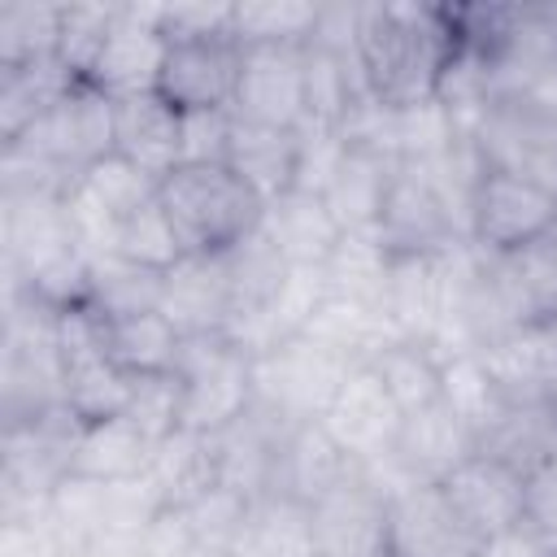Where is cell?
Segmentation results:
<instances>
[{"label": "cell", "instance_id": "obj_37", "mask_svg": "<svg viewBox=\"0 0 557 557\" xmlns=\"http://www.w3.org/2000/svg\"><path fill=\"white\" fill-rule=\"evenodd\" d=\"M165 44L187 39H235V4H157Z\"/></svg>", "mask_w": 557, "mask_h": 557}, {"label": "cell", "instance_id": "obj_44", "mask_svg": "<svg viewBox=\"0 0 557 557\" xmlns=\"http://www.w3.org/2000/svg\"><path fill=\"white\" fill-rule=\"evenodd\" d=\"M213 557H239V553H213Z\"/></svg>", "mask_w": 557, "mask_h": 557}, {"label": "cell", "instance_id": "obj_39", "mask_svg": "<svg viewBox=\"0 0 557 557\" xmlns=\"http://www.w3.org/2000/svg\"><path fill=\"white\" fill-rule=\"evenodd\" d=\"M144 557H209L187 505H157L139 531Z\"/></svg>", "mask_w": 557, "mask_h": 557}, {"label": "cell", "instance_id": "obj_9", "mask_svg": "<svg viewBox=\"0 0 557 557\" xmlns=\"http://www.w3.org/2000/svg\"><path fill=\"white\" fill-rule=\"evenodd\" d=\"M374 239L383 244L387 257H435V252L466 244L457 218L413 165H396Z\"/></svg>", "mask_w": 557, "mask_h": 557}, {"label": "cell", "instance_id": "obj_15", "mask_svg": "<svg viewBox=\"0 0 557 557\" xmlns=\"http://www.w3.org/2000/svg\"><path fill=\"white\" fill-rule=\"evenodd\" d=\"M474 435L470 426L448 409V400L440 396L435 405L418 409L405 418L396 453L387 466L370 470L374 479H418V483H440L457 461H466L474 453Z\"/></svg>", "mask_w": 557, "mask_h": 557}, {"label": "cell", "instance_id": "obj_35", "mask_svg": "<svg viewBox=\"0 0 557 557\" xmlns=\"http://www.w3.org/2000/svg\"><path fill=\"white\" fill-rule=\"evenodd\" d=\"M126 418H135L152 440H165L170 431H178L183 426V387H178V374L135 379Z\"/></svg>", "mask_w": 557, "mask_h": 557}, {"label": "cell", "instance_id": "obj_3", "mask_svg": "<svg viewBox=\"0 0 557 557\" xmlns=\"http://www.w3.org/2000/svg\"><path fill=\"white\" fill-rule=\"evenodd\" d=\"M352 366H361V361L344 357L339 348H331L305 331V335L278 339L252 357V392H257L261 409L278 413L292 426L318 422L326 413V405L335 400V392L344 387Z\"/></svg>", "mask_w": 557, "mask_h": 557}, {"label": "cell", "instance_id": "obj_27", "mask_svg": "<svg viewBox=\"0 0 557 557\" xmlns=\"http://www.w3.org/2000/svg\"><path fill=\"white\" fill-rule=\"evenodd\" d=\"M83 78L61 61H35L17 70H0V144L26 135L52 104H61Z\"/></svg>", "mask_w": 557, "mask_h": 557}, {"label": "cell", "instance_id": "obj_6", "mask_svg": "<svg viewBox=\"0 0 557 557\" xmlns=\"http://www.w3.org/2000/svg\"><path fill=\"white\" fill-rule=\"evenodd\" d=\"M48 165H57L70 183L100 157L117 152V109L113 96H104L91 83H78L61 104H52L26 135L9 139Z\"/></svg>", "mask_w": 557, "mask_h": 557}, {"label": "cell", "instance_id": "obj_1", "mask_svg": "<svg viewBox=\"0 0 557 557\" xmlns=\"http://www.w3.org/2000/svg\"><path fill=\"white\" fill-rule=\"evenodd\" d=\"M453 48L457 26L448 4H361L357 65L370 100L387 109L435 100Z\"/></svg>", "mask_w": 557, "mask_h": 557}, {"label": "cell", "instance_id": "obj_40", "mask_svg": "<svg viewBox=\"0 0 557 557\" xmlns=\"http://www.w3.org/2000/svg\"><path fill=\"white\" fill-rule=\"evenodd\" d=\"M522 518L557 548V448L522 474Z\"/></svg>", "mask_w": 557, "mask_h": 557}, {"label": "cell", "instance_id": "obj_23", "mask_svg": "<svg viewBox=\"0 0 557 557\" xmlns=\"http://www.w3.org/2000/svg\"><path fill=\"white\" fill-rule=\"evenodd\" d=\"M117 109V152L148 170L157 183L178 170V109L165 104L157 91L122 96Z\"/></svg>", "mask_w": 557, "mask_h": 557}, {"label": "cell", "instance_id": "obj_31", "mask_svg": "<svg viewBox=\"0 0 557 557\" xmlns=\"http://www.w3.org/2000/svg\"><path fill=\"white\" fill-rule=\"evenodd\" d=\"M65 191H74L78 200H87L91 209H100L104 218H113L122 226V218H131L139 205H148L157 196V178L148 170H139L131 157L109 152V157L91 161Z\"/></svg>", "mask_w": 557, "mask_h": 557}, {"label": "cell", "instance_id": "obj_30", "mask_svg": "<svg viewBox=\"0 0 557 557\" xmlns=\"http://www.w3.org/2000/svg\"><path fill=\"white\" fill-rule=\"evenodd\" d=\"M61 26H65V4H35V0L0 4V70L61 57Z\"/></svg>", "mask_w": 557, "mask_h": 557}, {"label": "cell", "instance_id": "obj_29", "mask_svg": "<svg viewBox=\"0 0 557 557\" xmlns=\"http://www.w3.org/2000/svg\"><path fill=\"white\" fill-rule=\"evenodd\" d=\"M366 366L379 374V383L387 387V396L400 405L405 418L435 405L444 392V361L413 339H396V344L379 348Z\"/></svg>", "mask_w": 557, "mask_h": 557}, {"label": "cell", "instance_id": "obj_19", "mask_svg": "<svg viewBox=\"0 0 557 557\" xmlns=\"http://www.w3.org/2000/svg\"><path fill=\"white\" fill-rule=\"evenodd\" d=\"M226 165L270 205L283 191L296 187V165H300V131L248 122L231 113V144H226Z\"/></svg>", "mask_w": 557, "mask_h": 557}, {"label": "cell", "instance_id": "obj_5", "mask_svg": "<svg viewBox=\"0 0 557 557\" xmlns=\"http://www.w3.org/2000/svg\"><path fill=\"white\" fill-rule=\"evenodd\" d=\"M557 226V191L513 174V170H496L487 165L479 174V187L470 196V248L483 257H500V252H518L535 239H544Z\"/></svg>", "mask_w": 557, "mask_h": 557}, {"label": "cell", "instance_id": "obj_32", "mask_svg": "<svg viewBox=\"0 0 557 557\" xmlns=\"http://www.w3.org/2000/svg\"><path fill=\"white\" fill-rule=\"evenodd\" d=\"M318 0H244L235 4V44H309L318 30Z\"/></svg>", "mask_w": 557, "mask_h": 557}, {"label": "cell", "instance_id": "obj_28", "mask_svg": "<svg viewBox=\"0 0 557 557\" xmlns=\"http://www.w3.org/2000/svg\"><path fill=\"white\" fill-rule=\"evenodd\" d=\"M440 396H444L448 409L470 426L474 444H483V435H487V431L505 418V409H509V396H505L500 383L492 379V370H487V361H483L479 348L457 352V357L444 361V392H440Z\"/></svg>", "mask_w": 557, "mask_h": 557}, {"label": "cell", "instance_id": "obj_21", "mask_svg": "<svg viewBox=\"0 0 557 557\" xmlns=\"http://www.w3.org/2000/svg\"><path fill=\"white\" fill-rule=\"evenodd\" d=\"M157 453V440L135 422V418H109V422H91L74 431L70 444V474L83 479H100V483H126V479H144L148 461Z\"/></svg>", "mask_w": 557, "mask_h": 557}, {"label": "cell", "instance_id": "obj_2", "mask_svg": "<svg viewBox=\"0 0 557 557\" xmlns=\"http://www.w3.org/2000/svg\"><path fill=\"white\" fill-rule=\"evenodd\" d=\"M157 200L170 213L178 239L196 257H222L244 244L265 213V200L222 165H178L157 183Z\"/></svg>", "mask_w": 557, "mask_h": 557}, {"label": "cell", "instance_id": "obj_8", "mask_svg": "<svg viewBox=\"0 0 557 557\" xmlns=\"http://www.w3.org/2000/svg\"><path fill=\"white\" fill-rule=\"evenodd\" d=\"M326 426V435L361 466V470H379L392 461L405 413L400 405L387 396V387L379 383V374L361 361L348 370L344 387L335 392V400L326 405V413L318 418Z\"/></svg>", "mask_w": 557, "mask_h": 557}, {"label": "cell", "instance_id": "obj_42", "mask_svg": "<svg viewBox=\"0 0 557 557\" xmlns=\"http://www.w3.org/2000/svg\"><path fill=\"white\" fill-rule=\"evenodd\" d=\"M74 557H144V544L139 535H104V540L83 544Z\"/></svg>", "mask_w": 557, "mask_h": 557}, {"label": "cell", "instance_id": "obj_12", "mask_svg": "<svg viewBox=\"0 0 557 557\" xmlns=\"http://www.w3.org/2000/svg\"><path fill=\"white\" fill-rule=\"evenodd\" d=\"M161 61H165V35L157 26V4H117L113 26L83 83L100 87L113 100L157 91Z\"/></svg>", "mask_w": 557, "mask_h": 557}, {"label": "cell", "instance_id": "obj_33", "mask_svg": "<svg viewBox=\"0 0 557 557\" xmlns=\"http://www.w3.org/2000/svg\"><path fill=\"white\" fill-rule=\"evenodd\" d=\"M87 300L104 313V318H122V313H144L157 309L161 300V274L117 257V252H100L91 257V292Z\"/></svg>", "mask_w": 557, "mask_h": 557}, {"label": "cell", "instance_id": "obj_25", "mask_svg": "<svg viewBox=\"0 0 557 557\" xmlns=\"http://www.w3.org/2000/svg\"><path fill=\"white\" fill-rule=\"evenodd\" d=\"M100 318H104V313H100ZM100 339H104V352H109L131 379L174 374L178 348H183L178 326H174L161 309L104 318V322H100Z\"/></svg>", "mask_w": 557, "mask_h": 557}, {"label": "cell", "instance_id": "obj_22", "mask_svg": "<svg viewBox=\"0 0 557 557\" xmlns=\"http://www.w3.org/2000/svg\"><path fill=\"white\" fill-rule=\"evenodd\" d=\"M361 466L326 435L322 422H300L287 431L283 440V457H278V483L274 492L313 505L318 496H326L331 487H339L344 479H352Z\"/></svg>", "mask_w": 557, "mask_h": 557}, {"label": "cell", "instance_id": "obj_36", "mask_svg": "<svg viewBox=\"0 0 557 557\" xmlns=\"http://www.w3.org/2000/svg\"><path fill=\"white\" fill-rule=\"evenodd\" d=\"M117 4H65V26H61V61L87 78L109 26H113Z\"/></svg>", "mask_w": 557, "mask_h": 557}, {"label": "cell", "instance_id": "obj_11", "mask_svg": "<svg viewBox=\"0 0 557 557\" xmlns=\"http://www.w3.org/2000/svg\"><path fill=\"white\" fill-rule=\"evenodd\" d=\"M322 557H387V487L357 470L309 505Z\"/></svg>", "mask_w": 557, "mask_h": 557}, {"label": "cell", "instance_id": "obj_24", "mask_svg": "<svg viewBox=\"0 0 557 557\" xmlns=\"http://www.w3.org/2000/svg\"><path fill=\"white\" fill-rule=\"evenodd\" d=\"M148 487L157 492L161 505H191L209 487H218V453L213 435L178 426L165 440H157V453L148 461Z\"/></svg>", "mask_w": 557, "mask_h": 557}, {"label": "cell", "instance_id": "obj_38", "mask_svg": "<svg viewBox=\"0 0 557 557\" xmlns=\"http://www.w3.org/2000/svg\"><path fill=\"white\" fill-rule=\"evenodd\" d=\"M231 144V109L178 113V165H222Z\"/></svg>", "mask_w": 557, "mask_h": 557}, {"label": "cell", "instance_id": "obj_45", "mask_svg": "<svg viewBox=\"0 0 557 557\" xmlns=\"http://www.w3.org/2000/svg\"><path fill=\"white\" fill-rule=\"evenodd\" d=\"M553 557H557V553H553Z\"/></svg>", "mask_w": 557, "mask_h": 557}, {"label": "cell", "instance_id": "obj_14", "mask_svg": "<svg viewBox=\"0 0 557 557\" xmlns=\"http://www.w3.org/2000/svg\"><path fill=\"white\" fill-rule=\"evenodd\" d=\"M239 83V44L235 39H187L165 44L157 96L178 113L231 109Z\"/></svg>", "mask_w": 557, "mask_h": 557}, {"label": "cell", "instance_id": "obj_41", "mask_svg": "<svg viewBox=\"0 0 557 557\" xmlns=\"http://www.w3.org/2000/svg\"><path fill=\"white\" fill-rule=\"evenodd\" d=\"M553 553H557V548H553L527 518L479 544V557H553Z\"/></svg>", "mask_w": 557, "mask_h": 557}, {"label": "cell", "instance_id": "obj_16", "mask_svg": "<svg viewBox=\"0 0 557 557\" xmlns=\"http://www.w3.org/2000/svg\"><path fill=\"white\" fill-rule=\"evenodd\" d=\"M292 422H283L278 413L252 405L244 418H235L231 426H222L213 435V453H218V483L235 487L239 496L257 500L270 496L278 483V457H283V440H287Z\"/></svg>", "mask_w": 557, "mask_h": 557}, {"label": "cell", "instance_id": "obj_43", "mask_svg": "<svg viewBox=\"0 0 557 557\" xmlns=\"http://www.w3.org/2000/svg\"><path fill=\"white\" fill-rule=\"evenodd\" d=\"M544 405L557 413V322L544 326Z\"/></svg>", "mask_w": 557, "mask_h": 557}, {"label": "cell", "instance_id": "obj_34", "mask_svg": "<svg viewBox=\"0 0 557 557\" xmlns=\"http://www.w3.org/2000/svg\"><path fill=\"white\" fill-rule=\"evenodd\" d=\"M113 252L152 270V274H165L187 257V248H183V239H178V231H174V222H170V213L161 209L157 196L148 205H139L131 218H122Z\"/></svg>", "mask_w": 557, "mask_h": 557}, {"label": "cell", "instance_id": "obj_18", "mask_svg": "<svg viewBox=\"0 0 557 557\" xmlns=\"http://www.w3.org/2000/svg\"><path fill=\"white\" fill-rule=\"evenodd\" d=\"M392 174H396V161H387L383 152L361 148V144L344 148L339 165L331 170V178L322 187V205L331 209V218L344 235H374Z\"/></svg>", "mask_w": 557, "mask_h": 557}, {"label": "cell", "instance_id": "obj_17", "mask_svg": "<svg viewBox=\"0 0 557 557\" xmlns=\"http://www.w3.org/2000/svg\"><path fill=\"white\" fill-rule=\"evenodd\" d=\"M157 309L178 326V335H226L231 313H235L226 257L187 252L174 270L161 274Z\"/></svg>", "mask_w": 557, "mask_h": 557}, {"label": "cell", "instance_id": "obj_26", "mask_svg": "<svg viewBox=\"0 0 557 557\" xmlns=\"http://www.w3.org/2000/svg\"><path fill=\"white\" fill-rule=\"evenodd\" d=\"M231 553H239V557H322L309 505H300L283 492L257 496L244 513V527H239V540Z\"/></svg>", "mask_w": 557, "mask_h": 557}, {"label": "cell", "instance_id": "obj_10", "mask_svg": "<svg viewBox=\"0 0 557 557\" xmlns=\"http://www.w3.org/2000/svg\"><path fill=\"white\" fill-rule=\"evenodd\" d=\"M305 48V44H300ZM296 44L239 48V83L231 113L283 131H305V65Z\"/></svg>", "mask_w": 557, "mask_h": 557}, {"label": "cell", "instance_id": "obj_13", "mask_svg": "<svg viewBox=\"0 0 557 557\" xmlns=\"http://www.w3.org/2000/svg\"><path fill=\"white\" fill-rule=\"evenodd\" d=\"M448 505L466 522V531L483 544L505 527L522 522V470L492 453H470L440 479Z\"/></svg>", "mask_w": 557, "mask_h": 557}, {"label": "cell", "instance_id": "obj_4", "mask_svg": "<svg viewBox=\"0 0 557 557\" xmlns=\"http://www.w3.org/2000/svg\"><path fill=\"white\" fill-rule=\"evenodd\" d=\"M174 374L183 387V426L191 431L218 435L257 405L252 352L231 335H183Z\"/></svg>", "mask_w": 557, "mask_h": 557}, {"label": "cell", "instance_id": "obj_7", "mask_svg": "<svg viewBox=\"0 0 557 557\" xmlns=\"http://www.w3.org/2000/svg\"><path fill=\"white\" fill-rule=\"evenodd\" d=\"M387 487V557H479L440 483L379 479Z\"/></svg>", "mask_w": 557, "mask_h": 557}, {"label": "cell", "instance_id": "obj_20", "mask_svg": "<svg viewBox=\"0 0 557 557\" xmlns=\"http://www.w3.org/2000/svg\"><path fill=\"white\" fill-rule=\"evenodd\" d=\"M261 235L278 248V257L287 265H326L331 252L344 239V231L335 226V218L322 205V196L300 191V187H292V191H283L278 200L265 205Z\"/></svg>", "mask_w": 557, "mask_h": 557}]
</instances>
